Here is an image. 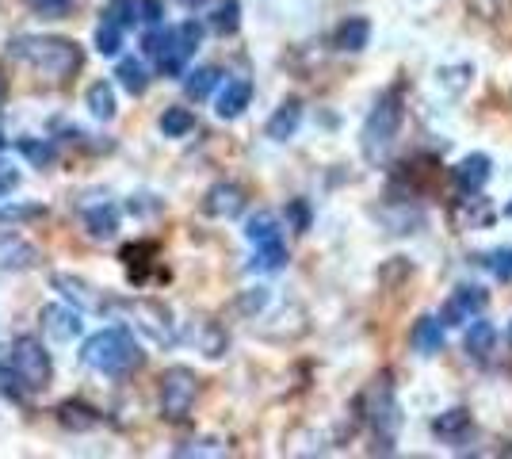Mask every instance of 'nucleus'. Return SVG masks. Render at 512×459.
<instances>
[{
  "label": "nucleus",
  "mask_w": 512,
  "mask_h": 459,
  "mask_svg": "<svg viewBox=\"0 0 512 459\" xmlns=\"http://www.w3.org/2000/svg\"><path fill=\"white\" fill-rule=\"evenodd\" d=\"M199 345H203V352H207L211 360H218V356L226 352V345H230V341H226V333L214 326V322H203V337H199Z\"/></svg>",
  "instance_id": "nucleus-31"
},
{
  "label": "nucleus",
  "mask_w": 512,
  "mask_h": 459,
  "mask_svg": "<svg viewBox=\"0 0 512 459\" xmlns=\"http://www.w3.org/2000/svg\"><path fill=\"white\" fill-rule=\"evenodd\" d=\"M195 391H199V379L192 368L176 364L161 375V417L165 421H184L195 406Z\"/></svg>",
  "instance_id": "nucleus-6"
},
{
  "label": "nucleus",
  "mask_w": 512,
  "mask_h": 459,
  "mask_svg": "<svg viewBox=\"0 0 512 459\" xmlns=\"http://www.w3.org/2000/svg\"><path fill=\"white\" fill-rule=\"evenodd\" d=\"M245 238L253 241V249H260V245L283 241V230H279L276 215H256V219H249V226H245Z\"/></svg>",
  "instance_id": "nucleus-20"
},
{
  "label": "nucleus",
  "mask_w": 512,
  "mask_h": 459,
  "mask_svg": "<svg viewBox=\"0 0 512 459\" xmlns=\"http://www.w3.org/2000/svg\"><path fill=\"white\" fill-rule=\"evenodd\" d=\"M486 264H490L493 276H497L501 284H512V249H493Z\"/></svg>",
  "instance_id": "nucleus-32"
},
{
  "label": "nucleus",
  "mask_w": 512,
  "mask_h": 459,
  "mask_svg": "<svg viewBox=\"0 0 512 459\" xmlns=\"http://www.w3.org/2000/svg\"><path fill=\"white\" fill-rule=\"evenodd\" d=\"M226 448H214V440H199L195 444L192 440V448H176V456H222Z\"/></svg>",
  "instance_id": "nucleus-36"
},
{
  "label": "nucleus",
  "mask_w": 512,
  "mask_h": 459,
  "mask_svg": "<svg viewBox=\"0 0 512 459\" xmlns=\"http://www.w3.org/2000/svg\"><path fill=\"white\" fill-rule=\"evenodd\" d=\"M43 329L58 341H73L81 333V310H69V306H43Z\"/></svg>",
  "instance_id": "nucleus-12"
},
{
  "label": "nucleus",
  "mask_w": 512,
  "mask_h": 459,
  "mask_svg": "<svg viewBox=\"0 0 512 459\" xmlns=\"http://www.w3.org/2000/svg\"><path fill=\"white\" fill-rule=\"evenodd\" d=\"M184 4H188V8H199V4H203V0H184Z\"/></svg>",
  "instance_id": "nucleus-40"
},
{
  "label": "nucleus",
  "mask_w": 512,
  "mask_h": 459,
  "mask_svg": "<svg viewBox=\"0 0 512 459\" xmlns=\"http://www.w3.org/2000/svg\"><path fill=\"white\" fill-rule=\"evenodd\" d=\"M367 43H371V20L367 16H348L333 35V46L344 54H360Z\"/></svg>",
  "instance_id": "nucleus-15"
},
{
  "label": "nucleus",
  "mask_w": 512,
  "mask_h": 459,
  "mask_svg": "<svg viewBox=\"0 0 512 459\" xmlns=\"http://www.w3.org/2000/svg\"><path fill=\"white\" fill-rule=\"evenodd\" d=\"M203 211H207L211 219H234V215L245 211V188H241V184H230V180L214 184L211 192L203 196Z\"/></svg>",
  "instance_id": "nucleus-10"
},
{
  "label": "nucleus",
  "mask_w": 512,
  "mask_h": 459,
  "mask_svg": "<svg viewBox=\"0 0 512 459\" xmlns=\"http://www.w3.org/2000/svg\"><path fill=\"white\" fill-rule=\"evenodd\" d=\"M260 306H268V287H249V291L241 295V310L253 314V310H260Z\"/></svg>",
  "instance_id": "nucleus-35"
},
{
  "label": "nucleus",
  "mask_w": 512,
  "mask_h": 459,
  "mask_svg": "<svg viewBox=\"0 0 512 459\" xmlns=\"http://www.w3.org/2000/svg\"><path fill=\"white\" fill-rule=\"evenodd\" d=\"M287 219L295 222V230H306V226H310V207H306V203H302V199H295V203H291V207H287Z\"/></svg>",
  "instance_id": "nucleus-37"
},
{
  "label": "nucleus",
  "mask_w": 512,
  "mask_h": 459,
  "mask_svg": "<svg viewBox=\"0 0 512 459\" xmlns=\"http://www.w3.org/2000/svg\"><path fill=\"white\" fill-rule=\"evenodd\" d=\"M371 425H375V437H379V444H383L386 452H390V448H394V437H398V425H402V417H398V402H394V391H390V383H383V387L375 391Z\"/></svg>",
  "instance_id": "nucleus-8"
},
{
  "label": "nucleus",
  "mask_w": 512,
  "mask_h": 459,
  "mask_svg": "<svg viewBox=\"0 0 512 459\" xmlns=\"http://www.w3.org/2000/svg\"><path fill=\"white\" fill-rule=\"evenodd\" d=\"M130 326L142 329L153 345H172L176 341V329H172V314L161 303H150V299H134L127 303Z\"/></svg>",
  "instance_id": "nucleus-7"
},
{
  "label": "nucleus",
  "mask_w": 512,
  "mask_h": 459,
  "mask_svg": "<svg viewBox=\"0 0 512 459\" xmlns=\"http://www.w3.org/2000/svg\"><path fill=\"white\" fill-rule=\"evenodd\" d=\"M54 291H62L65 303H73L77 310H104V299L85 284V280H73V276H54L50 280Z\"/></svg>",
  "instance_id": "nucleus-14"
},
{
  "label": "nucleus",
  "mask_w": 512,
  "mask_h": 459,
  "mask_svg": "<svg viewBox=\"0 0 512 459\" xmlns=\"http://www.w3.org/2000/svg\"><path fill=\"white\" fill-rule=\"evenodd\" d=\"M115 77H119V85L127 88L130 96H142L150 88V73H146V66L138 58H123L119 69H115Z\"/></svg>",
  "instance_id": "nucleus-19"
},
{
  "label": "nucleus",
  "mask_w": 512,
  "mask_h": 459,
  "mask_svg": "<svg viewBox=\"0 0 512 459\" xmlns=\"http://www.w3.org/2000/svg\"><path fill=\"white\" fill-rule=\"evenodd\" d=\"M402 119H406V108H402V92L390 88L375 100V108L367 111L360 131V150L367 165H386V157L398 142V131H402Z\"/></svg>",
  "instance_id": "nucleus-2"
},
{
  "label": "nucleus",
  "mask_w": 512,
  "mask_h": 459,
  "mask_svg": "<svg viewBox=\"0 0 512 459\" xmlns=\"http://www.w3.org/2000/svg\"><path fill=\"white\" fill-rule=\"evenodd\" d=\"M490 176H493V161L486 153H470V157H463L455 165V184H459L463 196H478L490 184Z\"/></svg>",
  "instance_id": "nucleus-11"
},
{
  "label": "nucleus",
  "mask_w": 512,
  "mask_h": 459,
  "mask_svg": "<svg viewBox=\"0 0 512 459\" xmlns=\"http://www.w3.org/2000/svg\"><path fill=\"white\" fill-rule=\"evenodd\" d=\"M211 27L218 35H234L237 27H241V4L237 0H226V4H218V12H214Z\"/></svg>",
  "instance_id": "nucleus-29"
},
{
  "label": "nucleus",
  "mask_w": 512,
  "mask_h": 459,
  "mask_svg": "<svg viewBox=\"0 0 512 459\" xmlns=\"http://www.w3.org/2000/svg\"><path fill=\"white\" fill-rule=\"evenodd\" d=\"M413 349L421 356H436L444 349V322L440 318H417L413 326Z\"/></svg>",
  "instance_id": "nucleus-18"
},
{
  "label": "nucleus",
  "mask_w": 512,
  "mask_h": 459,
  "mask_svg": "<svg viewBox=\"0 0 512 459\" xmlns=\"http://www.w3.org/2000/svg\"><path fill=\"white\" fill-rule=\"evenodd\" d=\"M0 150H4V134H0Z\"/></svg>",
  "instance_id": "nucleus-41"
},
{
  "label": "nucleus",
  "mask_w": 512,
  "mask_h": 459,
  "mask_svg": "<svg viewBox=\"0 0 512 459\" xmlns=\"http://www.w3.org/2000/svg\"><path fill=\"white\" fill-rule=\"evenodd\" d=\"M138 8H142V16H146V20H161V4H157V0H142V4H138Z\"/></svg>",
  "instance_id": "nucleus-39"
},
{
  "label": "nucleus",
  "mask_w": 512,
  "mask_h": 459,
  "mask_svg": "<svg viewBox=\"0 0 512 459\" xmlns=\"http://www.w3.org/2000/svg\"><path fill=\"white\" fill-rule=\"evenodd\" d=\"M195 131V115L188 108H165L161 115V134L165 138H184V134Z\"/></svg>",
  "instance_id": "nucleus-22"
},
{
  "label": "nucleus",
  "mask_w": 512,
  "mask_h": 459,
  "mask_svg": "<svg viewBox=\"0 0 512 459\" xmlns=\"http://www.w3.org/2000/svg\"><path fill=\"white\" fill-rule=\"evenodd\" d=\"M249 100H253V85L237 77V81H230V85L222 88V96H218V115H222V119H237V115H245Z\"/></svg>",
  "instance_id": "nucleus-17"
},
{
  "label": "nucleus",
  "mask_w": 512,
  "mask_h": 459,
  "mask_svg": "<svg viewBox=\"0 0 512 459\" xmlns=\"http://www.w3.org/2000/svg\"><path fill=\"white\" fill-rule=\"evenodd\" d=\"M432 429H436V437H444V440L459 437L463 429H470V414L467 410H448L444 417H436V421H432Z\"/></svg>",
  "instance_id": "nucleus-28"
},
{
  "label": "nucleus",
  "mask_w": 512,
  "mask_h": 459,
  "mask_svg": "<svg viewBox=\"0 0 512 459\" xmlns=\"http://www.w3.org/2000/svg\"><path fill=\"white\" fill-rule=\"evenodd\" d=\"M299 123H302V100H283L276 108V115L268 119L264 134H268L272 142H287V138H295Z\"/></svg>",
  "instance_id": "nucleus-13"
},
{
  "label": "nucleus",
  "mask_w": 512,
  "mask_h": 459,
  "mask_svg": "<svg viewBox=\"0 0 512 459\" xmlns=\"http://www.w3.org/2000/svg\"><path fill=\"white\" fill-rule=\"evenodd\" d=\"M85 104H88V111H92L96 119H111V115H115V88L107 85V81H96V85H88Z\"/></svg>",
  "instance_id": "nucleus-21"
},
{
  "label": "nucleus",
  "mask_w": 512,
  "mask_h": 459,
  "mask_svg": "<svg viewBox=\"0 0 512 459\" xmlns=\"http://www.w3.org/2000/svg\"><path fill=\"white\" fill-rule=\"evenodd\" d=\"M16 184H20V173H16L12 165H4V161H0V196H8Z\"/></svg>",
  "instance_id": "nucleus-38"
},
{
  "label": "nucleus",
  "mask_w": 512,
  "mask_h": 459,
  "mask_svg": "<svg viewBox=\"0 0 512 459\" xmlns=\"http://www.w3.org/2000/svg\"><path fill=\"white\" fill-rule=\"evenodd\" d=\"M490 349H493V326L482 322V318H474V326L467 329V352L470 356H490Z\"/></svg>",
  "instance_id": "nucleus-27"
},
{
  "label": "nucleus",
  "mask_w": 512,
  "mask_h": 459,
  "mask_svg": "<svg viewBox=\"0 0 512 459\" xmlns=\"http://www.w3.org/2000/svg\"><path fill=\"white\" fill-rule=\"evenodd\" d=\"M20 153L31 161V165H39V169H46V165H54V157H58V150H54V142H39V138H20Z\"/></svg>",
  "instance_id": "nucleus-25"
},
{
  "label": "nucleus",
  "mask_w": 512,
  "mask_h": 459,
  "mask_svg": "<svg viewBox=\"0 0 512 459\" xmlns=\"http://www.w3.org/2000/svg\"><path fill=\"white\" fill-rule=\"evenodd\" d=\"M31 8H35L39 16H46V20H62L65 12L73 8V0H31Z\"/></svg>",
  "instance_id": "nucleus-34"
},
{
  "label": "nucleus",
  "mask_w": 512,
  "mask_h": 459,
  "mask_svg": "<svg viewBox=\"0 0 512 459\" xmlns=\"http://www.w3.org/2000/svg\"><path fill=\"white\" fill-rule=\"evenodd\" d=\"M0 96H4V85H0Z\"/></svg>",
  "instance_id": "nucleus-43"
},
{
  "label": "nucleus",
  "mask_w": 512,
  "mask_h": 459,
  "mask_svg": "<svg viewBox=\"0 0 512 459\" xmlns=\"http://www.w3.org/2000/svg\"><path fill=\"white\" fill-rule=\"evenodd\" d=\"M199 43H203V23L184 20L180 27L146 35V54L157 58V69H161L165 77H180L184 66H188V58L199 50Z\"/></svg>",
  "instance_id": "nucleus-5"
},
{
  "label": "nucleus",
  "mask_w": 512,
  "mask_h": 459,
  "mask_svg": "<svg viewBox=\"0 0 512 459\" xmlns=\"http://www.w3.org/2000/svg\"><path fill=\"white\" fill-rule=\"evenodd\" d=\"M482 306H486V291H482V287H459L448 303H444L440 322H444V326H467V322L478 318Z\"/></svg>",
  "instance_id": "nucleus-9"
},
{
  "label": "nucleus",
  "mask_w": 512,
  "mask_h": 459,
  "mask_svg": "<svg viewBox=\"0 0 512 459\" xmlns=\"http://www.w3.org/2000/svg\"><path fill=\"white\" fill-rule=\"evenodd\" d=\"M81 360L100 375H127L142 364V349L127 326H107L88 337Z\"/></svg>",
  "instance_id": "nucleus-3"
},
{
  "label": "nucleus",
  "mask_w": 512,
  "mask_h": 459,
  "mask_svg": "<svg viewBox=\"0 0 512 459\" xmlns=\"http://www.w3.org/2000/svg\"><path fill=\"white\" fill-rule=\"evenodd\" d=\"M509 341H512V326H509Z\"/></svg>",
  "instance_id": "nucleus-42"
},
{
  "label": "nucleus",
  "mask_w": 512,
  "mask_h": 459,
  "mask_svg": "<svg viewBox=\"0 0 512 459\" xmlns=\"http://www.w3.org/2000/svg\"><path fill=\"white\" fill-rule=\"evenodd\" d=\"M287 264V245L283 241H272V245H260L253 257V268H260V272H279Z\"/></svg>",
  "instance_id": "nucleus-26"
},
{
  "label": "nucleus",
  "mask_w": 512,
  "mask_h": 459,
  "mask_svg": "<svg viewBox=\"0 0 512 459\" xmlns=\"http://www.w3.org/2000/svg\"><path fill=\"white\" fill-rule=\"evenodd\" d=\"M123 31H127L123 23L111 20V16H104V23L96 27V50H100V54H107V58H111V54H119V46H123Z\"/></svg>",
  "instance_id": "nucleus-23"
},
{
  "label": "nucleus",
  "mask_w": 512,
  "mask_h": 459,
  "mask_svg": "<svg viewBox=\"0 0 512 459\" xmlns=\"http://www.w3.org/2000/svg\"><path fill=\"white\" fill-rule=\"evenodd\" d=\"M50 375L54 368H50V356L39 337H16L8 349H0V379H4L8 394L23 398L31 391H43Z\"/></svg>",
  "instance_id": "nucleus-1"
},
{
  "label": "nucleus",
  "mask_w": 512,
  "mask_h": 459,
  "mask_svg": "<svg viewBox=\"0 0 512 459\" xmlns=\"http://www.w3.org/2000/svg\"><path fill=\"white\" fill-rule=\"evenodd\" d=\"M138 12H142V8H138L134 0H111V8H107V16L119 20L123 27H130V23L138 20Z\"/></svg>",
  "instance_id": "nucleus-33"
},
{
  "label": "nucleus",
  "mask_w": 512,
  "mask_h": 459,
  "mask_svg": "<svg viewBox=\"0 0 512 459\" xmlns=\"http://www.w3.org/2000/svg\"><path fill=\"white\" fill-rule=\"evenodd\" d=\"M218 77H222V73H218V69H195V73H188V77H184V92H188V96H192V100H207V96H211V88L218 85Z\"/></svg>",
  "instance_id": "nucleus-24"
},
{
  "label": "nucleus",
  "mask_w": 512,
  "mask_h": 459,
  "mask_svg": "<svg viewBox=\"0 0 512 459\" xmlns=\"http://www.w3.org/2000/svg\"><path fill=\"white\" fill-rule=\"evenodd\" d=\"M85 230L100 241L115 238V234H119V207H111V203H96V207H88Z\"/></svg>",
  "instance_id": "nucleus-16"
},
{
  "label": "nucleus",
  "mask_w": 512,
  "mask_h": 459,
  "mask_svg": "<svg viewBox=\"0 0 512 459\" xmlns=\"http://www.w3.org/2000/svg\"><path fill=\"white\" fill-rule=\"evenodd\" d=\"M8 54L23 66L39 69L46 77H73L81 69V50L69 39H50V35H23L8 43Z\"/></svg>",
  "instance_id": "nucleus-4"
},
{
  "label": "nucleus",
  "mask_w": 512,
  "mask_h": 459,
  "mask_svg": "<svg viewBox=\"0 0 512 459\" xmlns=\"http://www.w3.org/2000/svg\"><path fill=\"white\" fill-rule=\"evenodd\" d=\"M509 215H512V203H509Z\"/></svg>",
  "instance_id": "nucleus-44"
},
{
  "label": "nucleus",
  "mask_w": 512,
  "mask_h": 459,
  "mask_svg": "<svg viewBox=\"0 0 512 459\" xmlns=\"http://www.w3.org/2000/svg\"><path fill=\"white\" fill-rule=\"evenodd\" d=\"M58 417H62V425H73V429H92L100 417L92 414L88 406H81V402H65L62 410H58Z\"/></svg>",
  "instance_id": "nucleus-30"
}]
</instances>
